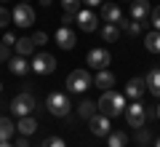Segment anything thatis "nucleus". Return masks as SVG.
Instances as JSON below:
<instances>
[{
  "label": "nucleus",
  "instance_id": "1",
  "mask_svg": "<svg viewBox=\"0 0 160 147\" xmlns=\"http://www.w3.org/2000/svg\"><path fill=\"white\" fill-rule=\"evenodd\" d=\"M99 113L107 115V118H118V115H123V113H126V94H118V91H112V88L102 91Z\"/></svg>",
  "mask_w": 160,
  "mask_h": 147
},
{
  "label": "nucleus",
  "instance_id": "2",
  "mask_svg": "<svg viewBox=\"0 0 160 147\" xmlns=\"http://www.w3.org/2000/svg\"><path fill=\"white\" fill-rule=\"evenodd\" d=\"M46 107L51 115H56V118H67L69 110H72V102H69L67 94H59V91H51L46 99Z\"/></svg>",
  "mask_w": 160,
  "mask_h": 147
},
{
  "label": "nucleus",
  "instance_id": "3",
  "mask_svg": "<svg viewBox=\"0 0 160 147\" xmlns=\"http://www.w3.org/2000/svg\"><path fill=\"white\" fill-rule=\"evenodd\" d=\"M35 110H38V102H35V96L29 94V91H22V94H16V96L11 99V113L16 115V118L32 115Z\"/></svg>",
  "mask_w": 160,
  "mask_h": 147
},
{
  "label": "nucleus",
  "instance_id": "4",
  "mask_svg": "<svg viewBox=\"0 0 160 147\" xmlns=\"http://www.w3.org/2000/svg\"><path fill=\"white\" fill-rule=\"evenodd\" d=\"M93 83L91 72L88 70H72V72L67 75V88L72 91V94H83V91H88Z\"/></svg>",
  "mask_w": 160,
  "mask_h": 147
},
{
  "label": "nucleus",
  "instance_id": "5",
  "mask_svg": "<svg viewBox=\"0 0 160 147\" xmlns=\"http://www.w3.org/2000/svg\"><path fill=\"white\" fill-rule=\"evenodd\" d=\"M29 70L38 72V75H51L56 70V59L51 54H35V59L29 62Z\"/></svg>",
  "mask_w": 160,
  "mask_h": 147
},
{
  "label": "nucleus",
  "instance_id": "6",
  "mask_svg": "<svg viewBox=\"0 0 160 147\" xmlns=\"http://www.w3.org/2000/svg\"><path fill=\"white\" fill-rule=\"evenodd\" d=\"M11 19L16 22V27H32L35 24V11H32L29 3H19V6L11 11Z\"/></svg>",
  "mask_w": 160,
  "mask_h": 147
},
{
  "label": "nucleus",
  "instance_id": "7",
  "mask_svg": "<svg viewBox=\"0 0 160 147\" xmlns=\"http://www.w3.org/2000/svg\"><path fill=\"white\" fill-rule=\"evenodd\" d=\"M126 120L131 129H142L144 120H147V110H144L142 102H133V104H126Z\"/></svg>",
  "mask_w": 160,
  "mask_h": 147
},
{
  "label": "nucleus",
  "instance_id": "8",
  "mask_svg": "<svg viewBox=\"0 0 160 147\" xmlns=\"http://www.w3.org/2000/svg\"><path fill=\"white\" fill-rule=\"evenodd\" d=\"M86 62H88V67H93V70H107L109 62H112V56H109L107 48H91L88 56H86Z\"/></svg>",
  "mask_w": 160,
  "mask_h": 147
},
{
  "label": "nucleus",
  "instance_id": "9",
  "mask_svg": "<svg viewBox=\"0 0 160 147\" xmlns=\"http://www.w3.org/2000/svg\"><path fill=\"white\" fill-rule=\"evenodd\" d=\"M75 24H78L83 32H93V29L99 27V16L93 11H88V8H80V11L75 13Z\"/></svg>",
  "mask_w": 160,
  "mask_h": 147
},
{
  "label": "nucleus",
  "instance_id": "10",
  "mask_svg": "<svg viewBox=\"0 0 160 147\" xmlns=\"http://www.w3.org/2000/svg\"><path fill=\"white\" fill-rule=\"evenodd\" d=\"M56 43H59V48H64V51H72L75 48V43H78V35H75V29L72 27H59L56 29Z\"/></svg>",
  "mask_w": 160,
  "mask_h": 147
},
{
  "label": "nucleus",
  "instance_id": "11",
  "mask_svg": "<svg viewBox=\"0 0 160 147\" xmlns=\"http://www.w3.org/2000/svg\"><path fill=\"white\" fill-rule=\"evenodd\" d=\"M88 129H91L93 136H107L109 131H112V126H109V118H107V115L96 113L91 120H88Z\"/></svg>",
  "mask_w": 160,
  "mask_h": 147
},
{
  "label": "nucleus",
  "instance_id": "12",
  "mask_svg": "<svg viewBox=\"0 0 160 147\" xmlns=\"http://www.w3.org/2000/svg\"><path fill=\"white\" fill-rule=\"evenodd\" d=\"M102 22L107 24H123L126 19H123V11H120V6H115V3H104L102 6Z\"/></svg>",
  "mask_w": 160,
  "mask_h": 147
},
{
  "label": "nucleus",
  "instance_id": "13",
  "mask_svg": "<svg viewBox=\"0 0 160 147\" xmlns=\"http://www.w3.org/2000/svg\"><path fill=\"white\" fill-rule=\"evenodd\" d=\"M144 88H147L144 78H131L126 83V96H128V99H133V102H139V99L144 96Z\"/></svg>",
  "mask_w": 160,
  "mask_h": 147
},
{
  "label": "nucleus",
  "instance_id": "14",
  "mask_svg": "<svg viewBox=\"0 0 160 147\" xmlns=\"http://www.w3.org/2000/svg\"><path fill=\"white\" fill-rule=\"evenodd\" d=\"M149 13H152V8H149V0H131V16L136 19V22H144Z\"/></svg>",
  "mask_w": 160,
  "mask_h": 147
},
{
  "label": "nucleus",
  "instance_id": "15",
  "mask_svg": "<svg viewBox=\"0 0 160 147\" xmlns=\"http://www.w3.org/2000/svg\"><path fill=\"white\" fill-rule=\"evenodd\" d=\"M144 83H147V91H149V94L160 99V67H152V70H149L147 78H144Z\"/></svg>",
  "mask_w": 160,
  "mask_h": 147
},
{
  "label": "nucleus",
  "instance_id": "16",
  "mask_svg": "<svg viewBox=\"0 0 160 147\" xmlns=\"http://www.w3.org/2000/svg\"><path fill=\"white\" fill-rule=\"evenodd\" d=\"M8 70H11V75H27L29 72V62H27V56H11L8 59Z\"/></svg>",
  "mask_w": 160,
  "mask_h": 147
},
{
  "label": "nucleus",
  "instance_id": "17",
  "mask_svg": "<svg viewBox=\"0 0 160 147\" xmlns=\"http://www.w3.org/2000/svg\"><path fill=\"white\" fill-rule=\"evenodd\" d=\"M16 131L22 136H29V134H35L38 131V120L32 118V115H24V118H19V123H16Z\"/></svg>",
  "mask_w": 160,
  "mask_h": 147
},
{
  "label": "nucleus",
  "instance_id": "18",
  "mask_svg": "<svg viewBox=\"0 0 160 147\" xmlns=\"http://www.w3.org/2000/svg\"><path fill=\"white\" fill-rule=\"evenodd\" d=\"M96 110H99V104L91 102V99H83V102L78 104V115H80L83 120H91L93 115H96Z\"/></svg>",
  "mask_w": 160,
  "mask_h": 147
},
{
  "label": "nucleus",
  "instance_id": "19",
  "mask_svg": "<svg viewBox=\"0 0 160 147\" xmlns=\"http://www.w3.org/2000/svg\"><path fill=\"white\" fill-rule=\"evenodd\" d=\"M93 86H99V88H104V91L112 88V86H115V75L109 72V70H99L96 78H93Z\"/></svg>",
  "mask_w": 160,
  "mask_h": 147
},
{
  "label": "nucleus",
  "instance_id": "20",
  "mask_svg": "<svg viewBox=\"0 0 160 147\" xmlns=\"http://www.w3.org/2000/svg\"><path fill=\"white\" fill-rule=\"evenodd\" d=\"M13 134H16V123L11 118H0V142H11Z\"/></svg>",
  "mask_w": 160,
  "mask_h": 147
},
{
  "label": "nucleus",
  "instance_id": "21",
  "mask_svg": "<svg viewBox=\"0 0 160 147\" xmlns=\"http://www.w3.org/2000/svg\"><path fill=\"white\" fill-rule=\"evenodd\" d=\"M144 48H147L149 54H160V32L158 29H152V32L144 35Z\"/></svg>",
  "mask_w": 160,
  "mask_h": 147
},
{
  "label": "nucleus",
  "instance_id": "22",
  "mask_svg": "<svg viewBox=\"0 0 160 147\" xmlns=\"http://www.w3.org/2000/svg\"><path fill=\"white\" fill-rule=\"evenodd\" d=\"M126 142H128V136L123 134L120 129H112L107 134V147H126Z\"/></svg>",
  "mask_w": 160,
  "mask_h": 147
},
{
  "label": "nucleus",
  "instance_id": "23",
  "mask_svg": "<svg viewBox=\"0 0 160 147\" xmlns=\"http://www.w3.org/2000/svg\"><path fill=\"white\" fill-rule=\"evenodd\" d=\"M32 51H35L32 38H16V54H19V56H29Z\"/></svg>",
  "mask_w": 160,
  "mask_h": 147
},
{
  "label": "nucleus",
  "instance_id": "24",
  "mask_svg": "<svg viewBox=\"0 0 160 147\" xmlns=\"http://www.w3.org/2000/svg\"><path fill=\"white\" fill-rule=\"evenodd\" d=\"M102 38L107 40V43H115V40L120 38V27L118 24H104L102 27Z\"/></svg>",
  "mask_w": 160,
  "mask_h": 147
},
{
  "label": "nucleus",
  "instance_id": "25",
  "mask_svg": "<svg viewBox=\"0 0 160 147\" xmlns=\"http://www.w3.org/2000/svg\"><path fill=\"white\" fill-rule=\"evenodd\" d=\"M120 29H126L131 38H136V35H142V22H123Z\"/></svg>",
  "mask_w": 160,
  "mask_h": 147
},
{
  "label": "nucleus",
  "instance_id": "26",
  "mask_svg": "<svg viewBox=\"0 0 160 147\" xmlns=\"http://www.w3.org/2000/svg\"><path fill=\"white\" fill-rule=\"evenodd\" d=\"M136 142H139L142 147H147L149 142H152V134H149V129H144V126H142V129H136Z\"/></svg>",
  "mask_w": 160,
  "mask_h": 147
},
{
  "label": "nucleus",
  "instance_id": "27",
  "mask_svg": "<svg viewBox=\"0 0 160 147\" xmlns=\"http://www.w3.org/2000/svg\"><path fill=\"white\" fill-rule=\"evenodd\" d=\"M64 13H78L80 11V0H62Z\"/></svg>",
  "mask_w": 160,
  "mask_h": 147
},
{
  "label": "nucleus",
  "instance_id": "28",
  "mask_svg": "<svg viewBox=\"0 0 160 147\" xmlns=\"http://www.w3.org/2000/svg\"><path fill=\"white\" fill-rule=\"evenodd\" d=\"M43 147H67V144H64L62 136H46L43 139Z\"/></svg>",
  "mask_w": 160,
  "mask_h": 147
},
{
  "label": "nucleus",
  "instance_id": "29",
  "mask_svg": "<svg viewBox=\"0 0 160 147\" xmlns=\"http://www.w3.org/2000/svg\"><path fill=\"white\" fill-rule=\"evenodd\" d=\"M32 43H35V45H43V43H48V32H43V29H35V35H32Z\"/></svg>",
  "mask_w": 160,
  "mask_h": 147
},
{
  "label": "nucleus",
  "instance_id": "30",
  "mask_svg": "<svg viewBox=\"0 0 160 147\" xmlns=\"http://www.w3.org/2000/svg\"><path fill=\"white\" fill-rule=\"evenodd\" d=\"M8 22H11V11H8V8H3V6H0V29L6 27Z\"/></svg>",
  "mask_w": 160,
  "mask_h": 147
},
{
  "label": "nucleus",
  "instance_id": "31",
  "mask_svg": "<svg viewBox=\"0 0 160 147\" xmlns=\"http://www.w3.org/2000/svg\"><path fill=\"white\" fill-rule=\"evenodd\" d=\"M149 19H152L155 29H158V32H160V6H155V8H152V13H149Z\"/></svg>",
  "mask_w": 160,
  "mask_h": 147
},
{
  "label": "nucleus",
  "instance_id": "32",
  "mask_svg": "<svg viewBox=\"0 0 160 147\" xmlns=\"http://www.w3.org/2000/svg\"><path fill=\"white\" fill-rule=\"evenodd\" d=\"M8 59H11V45L0 43V62H8Z\"/></svg>",
  "mask_w": 160,
  "mask_h": 147
},
{
  "label": "nucleus",
  "instance_id": "33",
  "mask_svg": "<svg viewBox=\"0 0 160 147\" xmlns=\"http://www.w3.org/2000/svg\"><path fill=\"white\" fill-rule=\"evenodd\" d=\"M3 43H6V45H16V35H13V32H6V35H3Z\"/></svg>",
  "mask_w": 160,
  "mask_h": 147
},
{
  "label": "nucleus",
  "instance_id": "34",
  "mask_svg": "<svg viewBox=\"0 0 160 147\" xmlns=\"http://www.w3.org/2000/svg\"><path fill=\"white\" fill-rule=\"evenodd\" d=\"M62 22H64V27H72V22H75V13H64V16H62Z\"/></svg>",
  "mask_w": 160,
  "mask_h": 147
},
{
  "label": "nucleus",
  "instance_id": "35",
  "mask_svg": "<svg viewBox=\"0 0 160 147\" xmlns=\"http://www.w3.org/2000/svg\"><path fill=\"white\" fill-rule=\"evenodd\" d=\"M16 147H29V142H27V136H19V139H16Z\"/></svg>",
  "mask_w": 160,
  "mask_h": 147
},
{
  "label": "nucleus",
  "instance_id": "36",
  "mask_svg": "<svg viewBox=\"0 0 160 147\" xmlns=\"http://www.w3.org/2000/svg\"><path fill=\"white\" fill-rule=\"evenodd\" d=\"M86 6H91V8H96V6H102V0H83Z\"/></svg>",
  "mask_w": 160,
  "mask_h": 147
},
{
  "label": "nucleus",
  "instance_id": "37",
  "mask_svg": "<svg viewBox=\"0 0 160 147\" xmlns=\"http://www.w3.org/2000/svg\"><path fill=\"white\" fill-rule=\"evenodd\" d=\"M51 3H53V0H40V6H43V8H48Z\"/></svg>",
  "mask_w": 160,
  "mask_h": 147
},
{
  "label": "nucleus",
  "instance_id": "38",
  "mask_svg": "<svg viewBox=\"0 0 160 147\" xmlns=\"http://www.w3.org/2000/svg\"><path fill=\"white\" fill-rule=\"evenodd\" d=\"M0 147H16V144H11V142H0Z\"/></svg>",
  "mask_w": 160,
  "mask_h": 147
},
{
  "label": "nucleus",
  "instance_id": "39",
  "mask_svg": "<svg viewBox=\"0 0 160 147\" xmlns=\"http://www.w3.org/2000/svg\"><path fill=\"white\" fill-rule=\"evenodd\" d=\"M155 147H160V136H158V139H155Z\"/></svg>",
  "mask_w": 160,
  "mask_h": 147
},
{
  "label": "nucleus",
  "instance_id": "40",
  "mask_svg": "<svg viewBox=\"0 0 160 147\" xmlns=\"http://www.w3.org/2000/svg\"><path fill=\"white\" fill-rule=\"evenodd\" d=\"M155 107H158V120H160V104H155Z\"/></svg>",
  "mask_w": 160,
  "mask_h": 147
},
{
  "label": "nucleus",
  "instance_id": "41",
  "mask_svg": "<svg viewBox=\"0 0 160 147\" xmlns=\"http://www.w3.org/2000/svg\"><path fill=\"white\" fill-rule=\"evenodd\" d=\"M0 91H3V83H0Z\"/></svg>",
  "mask_w": 160,
  "mask_h": 147
},
{
  "label": "nucleus",
  "instance_id": "42",
  "mask_svg": "<svg viewBox=\"0 0 160 147\" xmlns=\"http://www.w3.org/2000/svg\"><path fill=\"white\" fill-rule=\"evenodd\" d=\"M24 3H27V0H24Z\"/></svg>",
  "mask_w": 160,
  "mask_h": 147
}]
</instances>
